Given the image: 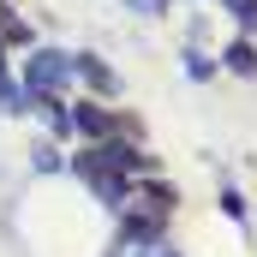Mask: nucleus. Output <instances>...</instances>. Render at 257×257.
<instances>
[{"mask_svg": "<svg viewBox=\"0 0 257 257\" xmlns=\"http://www.w3.org/2000/svg\"><path fill=\"white\" fill-rule=\"evenodd\" d=\"M72 78V54H54V48H42V54H30L24 60V90H54Z\"/></svg>", "mask_w": 257, "mask_h": 257, "instance_id": "obj_1", "label": "nucleus"}, {"mask_svg": "<svg viewBox=\"0 0 257 257\" xmlns=\"http://www.w3.org/2000/svg\"><path fill=\"white\" fill-rule=\"evenodd\" d=\"M72 120L84 132H114V114H102V108H72Z\"/></svg>", "mask_w": 257, "mask_h": 257, "instance_id": "obj_2", "label": "nucleus"}, {"mask_svg": "<svg viewBox=\"0 0 257 257\" xmlns=\"http://www.w3.org/2000/svg\"><path fill=\"white\" fill-rule=\"evenodd\" d=\"M0 72H6V54H0Z\"/></svg>", "mask_w": 257, "mask_h": 257, "instance_id": "obj_4", "label": "nucleus"}, {"mask_svg": "<svg viewBox=\"0 0 257 257\" xmlns=\"http://www.w3.org/2000/svg\"><path fill=\"white\" fill-rule=\"evenodd\" d=\"M227 6H233V12H239L245 24H257V0H227Z\"/></svg>", "mask_w": 257, "mask_h": 257, "instance_id": "obj_3", "label": "nucleus"}]
</instances>
